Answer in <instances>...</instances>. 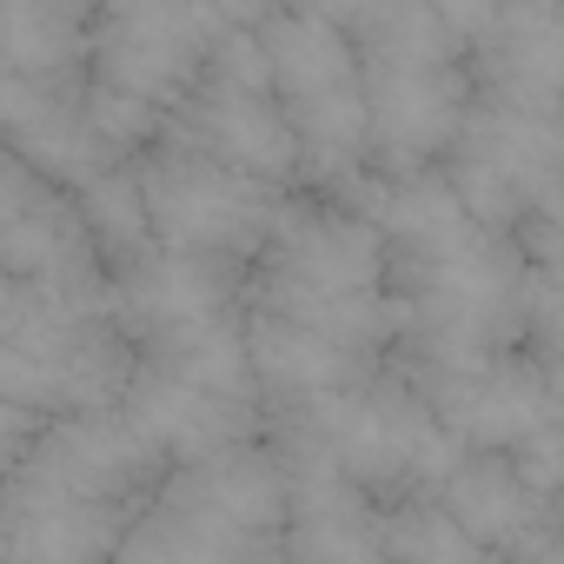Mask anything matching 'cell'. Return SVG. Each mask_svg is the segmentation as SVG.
I'll return each mask as SVG.
<instances>
[{"mask_svg":"<svg viewBox=\"0 0 564 564\" xmlns=\"http://www.w3.org/2000/svg\"><path fill=\"white\" fill-rule=\"evenodd\" d=\"M359 206L372 213L392 272V372L425 386L524 346V252L471 219L438 166L372 180Z\"/></svg>","mask_w":564,"mask_h":564,"instance_id":"obj_1","label":"cell"},{"mask_svg":"<svg viewBox=\"0 0 564 564\" xmlns=\"http://www.w3.org/2000/svg\"><path fill=\"white\" fill-rule=\"evenodd\" d=\"M160 471L120 405L47 419L0 478V557H113Z\"/></svg>","mask_w":564,"mask_h":564,"instance_id":"obj_2","label":"cell"},{"mask_svg":"<svg viewBox=\"0 0 564 564\" xmlns=\"http://www.w3.org/2000/svg\"><path fill=\"white\" fill-rule=\"evenodd\" d=\"M246 313H272L286 326L386 359L399 319H392L386 239L372 213L352 199L286 186L259 252L246 259Z\"/></svg>","mask_w":564,"mask_h":564,"instance_id":"obj_3","label":"cell"},{"mask_svg":"<svg viewBox=\"0 0 564 564\" xmlns=\"http://www.w3.org/2000/svg\"><path fill=\"white\" fill-rule=\"evenodd\" d=\"M352 54H359V94H366L372 180H405L438 166L471 100L465 41L425 0H379L352 28Z\"/></svg>","mask_w":564,"mask_h":564,"instance_id":"obj_4","label":"cell"},{"mask_svg":"<svg viewBox=\"0 0 564 564\" xmlns=\"http://www.w3.org/2000/svg\"><path fill=\"white\" fill-rule=\"evenodd\" d=\"M133 346L107 313V286L0 272V399L41 419L120 405Z\"/></svg>","mask_w":564,"mask_h":564,"instance_id":"obj_5","label":"cell"},{"mask_svg":"<svg viewBox=\"0 0 564 564\" xmlns=\"http://www.w3.org/2000/svg\"><path fill=\"white\" fill-rule=\"evenodd\" d=\"M279 531H286V465L259 432L206 458L166 465L113 557H286Z\"/></svg>","mask_w":564,"mask_h":564,"instance_id":"obj_6","label":"cell"},{"mask_svg":"<svg viewBox=\"0 0 564 564\" xmlns=\"http://www.w3.org/2000/svg\"><path fill=\"white\" fill-rule=\"evenodd\" d=\"M265 54L272 100L300 147V186L326 199H366L372 160H366V94H359V54L352 34H339L313 8H279L252 28Z\"/></svg>","mask_w":564,"mask_h":564,"instance_id":"obj_7","label":"cell"},{"mask_svg":"<svg viewBox=\"0 0 564 564\" xmlns=\"http://www.w3.org/2000/svg\"><path fill=\"white\" fill-rule=\"evenodd\" d=\"M219 28L226 21H219L213 0H147V8L94 14L80 80H87V113L120 160L140 153L166 127L173 100L199 74Z\"/></svg>","mask_w":564,"mask_h":564,"instance_id":"obj_8","label":"cell"},{"mask_svg":"<svg viewBox=\"0 0 564 564\" xmlns=\"http://www.w3.org/2000/svg\"><path fill=\"white\" fill-rule=\"evenodd\" d=\"M272 445H300L333 458L346 478H359L372 498H399V491H432L438 471L452 465L458 438L438 425V412L419 399V386L392 366L366 372L359 386L286 412V419H265Z\"/></svg>","mask_w":564,"mask_h":564,"instance_id":"obj_9","label":"cell"},{"mask_svg":"<svg viewBox=\"0 0 564 564\" xmlns=\"http://www.w3.org/2000/svg\"><path fill=\"white\" fill-rule=\"evenodd\" d=\"M438 173L524 259H557V113H524L471 87Z\"/></svg>","mask_w":564,"mask_h":564,"instance_id":"obj_10","label":"cell"},{"mask_svg":"<svg viewBox=\"0 0 564 564\" xmlns=\"http://www.w3.org/2000/svg\"><path fill=\"white\" fill-rule=\"evenodd\" d=\"M133 160V180H140V206H147V232L153 246L166 252H193V259H226V265H246L286 199V186L272 180H252L213 153H193L166 133H153Z\"/></svg>","mask_w":564,"mask_h":564,"instance_id":"obj_11","label":"cell"},{"mask_svg":"<svg viewBox=\"0 0 564 564\" xmlns=\"http://www.w3.org/2000/svg\"><path fill=\"white\" fill-rule=\"evenodd\" d=\"M160 133L193 147V153H213L252 180L300 186V147H293V127L272 100L265 54H259L252 28H219V41L206 47L199 74L186 80V94L173 100Z\"/></svg>","mask_w":564,"mask_h":564,"instance_id":"obj_12","label":"cell"},{"mask_svg":"<svg viewBox=\"0 0 564 564\" xmlns=\"http://www.w3.org/2000/svg\"><path fill=\"white\" fill-rule=\"evenodd\" d=\"M432 498L485 551V564H564V511H557V498H538L505 452L458 445L452 465L438 471Z\"/></svg>","mask_w":564,"mask_h":564,"instance_id":"obj_13","label":"cell"},{"mask_svg":"<svg viewBox=\"0 0 564 564\" xmlns=\"http://www.w3.org/2000/svg\"><path fill=\"white\" fill-rule=\"evenodd\" d=\"M419 399L438 412V425H445L458 445L511 452L518 438L557 425V366H544V359H531L524 346H511V352H498V359H485V366L425 379Z\"/></svg>","mask_w":564,"mask_h":564,"instance_id":"obj_14","label":"cell"},{"mask_svg":"<svg viewBox=\"0 0 564 564\" xmlns=\"http://www.w3.org/2000/svg\"><path fill=\"white\" fill-rule=\"evenodd\" d=\"M0 272L54 279V286H107L100 252L67 186L0 147Z\"/></svg>","mask_w":564,"mask_h":564,"instance_id":"obj_15","label":"cell"},{"mask_svg":"<svg viewBox=\"0 0 564 564\" xmlns=\"http://www.w3.org/2000/svg\"><path fill=\"white\" fill-rule=\"evenodd\" d=\"M120 412L133 419V432L166 458H206L219 445H239V438H259L265 432V412L252 392H232V386H206V379H186V372H166V366H147L133 359V379L120 392Z\"/></svg>","mask_w":564,"mask_h":564,"instance_id":"obj_16","label":"cell"},{"mask_svg":"<svg viewBox=\"0 0 564 564\" xmlns=\"http://www.w3.org/2000/svg\"><path fill=\"white\" fill-rule=\"evenodd\" d=\"M0 147H14L67 193L120 160L87 113V80H41V74H0Z\"/></svg>","mask_w":564,"mask_h":564,"instance_id":"obj_17","label":"cell"},{"mask_svg":"<svg viewBox=\"0 0 564 564\" xmlns=\"http://www.w3.org/2000/svg\"><path fill=\"white\" fill-rule=\"evenodd\" d=\"M272 452L286 465V531H279V551L286 557H379V498L359 478H346L333 458L300 452V445H272Z\"/></svg>","mask_w":564,"mask_h":564,"instance_id":"obj_18","label":"cell"},{"mask_svg":"<svg viewBox=\"0 0 564 564\" xmlns=\"http://www.w3.org/2000/svg\"><path fill=\"white\" fill-rule=\"evenodd\" d=\"M379 366H386L379 352H352L339 339H319L306 326L272 319V313H246V372H252V392H259V412L265 419L306 412V405L359 386Z\"/></svg>","mask_w":564,"mask_h":564,"instance_id":"obj_19","label":"cell"},{"mask_svg":"<svg viewBox=\"0 0 564 564\" xmlns=\"http://www.w3.org/2000/svg\"><path fill=\"white\" fill-rule=\"evenodd\" d=\"M465 61L478 94L511 100L524 113H557V80H564L557 8H498L491 28L465 47Z\"/></svg>","mask_w":564,"mask_h":564,"instance_id":"obj_20","label":"cell"},{"mask_svg":"<svg viewBox=\"0 0 564 564\" xmlns=\"http://www.w3.org/2000/svg\"><path fill=\"white\" fill-rule=\"evenodd\" d=\"M87 0H0V74L80 80L87 74Z\"/></svg>","mask_w":564,"mask_h":564,"instance_id":"obj_21","label":"cell"},{"mask_svg":"<svg viewBox=\"0 0 564 564\" xmlns=\"http://www.w3.org/2000/svg\"><path fill=\"white\" fill-rule=\"evenodd\" d=\"M379 557H405V564H485V551L452 524V511L432 491L379 498Z\"/></svg>","mask_w":564,"mask_h":564,"instance_id":"obj_22","label":"cell"},{"mask_svg":"<svg viewBox=\"0 0 564 564\" xmlns=\"http://www.w3.org/2000/svg\"><path fill=\"white\" fill-rule=\"evenodd\" d=\"M74 206H80V219H87V239H94V252H100V272H113L120 259H133L140 246H153L133 160H113V166H100L94 180H80V186H74Z\"/></svg>","mask_w":564,"mask_h":564,"instance_id":"obj_23","label":"cell"},{"mask_svg":"<svg viewBox=\"0 0 564 564\" xmlns=\"http://www.w3.org/2000/svg\"><path fill=\"white\" fill-rule=\"evenodd\" d=\"M41 425H47L41 412H28V405H14V399H0V478H8V465L34 445Z\"/></svg>","mask_w":564,"mask_h":564,"instance_id":"obj_24","label":"cell"},{"mask_svg":"<svg viewBox=\"0 0 564 564\" xmlns=\"http://www.w3.org/2000/svg\"><path fill=\"white\" fill-rule=\"evenodd\" d=\"M425 8H432V14H438V21H445V28H452L458 41H465V47H471V41H478V34L491 28L498 0H425Z\"/></svg>","mask_w":564,"mask_h":564,"instance_id":"obj_25","label":"cell"},{"mask_svg":"<svg viewBox=\"0 0 564 564\" xmlns=\"http://www.w3.org/2000/svg\"><path fill=\"white\" fill-rule=\"evenodd\" d=\"M300 8H313V14H326L339 34H352V28H359L372 8H379V0H300Z\"/></svg>","mask_w":564,"mask_h":564,"instance_id":"obj_26","label":"cell"},{"mask_svg":"<svg viewBox=\"0 0 564 564\" xmlns=\"http://www.w3.org/2000/svg\"><path fill=\"white\" fill-rule=\"evenodd\" d=\"M94 14H120V8H147V0H87Z\"/></svg>","mask_w":564,"mask_h":564,"instance_id":"obj_27","label":"cell"},{"mask_svg":"<svg viewBox=\"0 0 564 564\" xmlns=\"http://www.w3.org/2000/svg\"><path fill=\"white\" fill-rule=\"evenodd\" d=\"M498 8H557V0H498Z\"/></svg>","mask_w":564,"mask_h":564,"instance_id":"obj_28","label":"cell"}]
</instances>
